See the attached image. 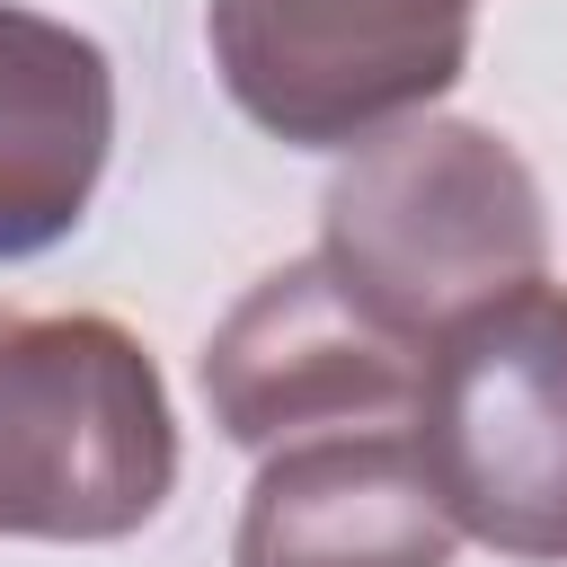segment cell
<instances>
[{
  "label": "cell",
  "mask_w": 567,
  "mask_h": 567,
  "mask_svg": "<svg viewBox=\"0 0 567 567\" xmlns=\"http://www.w3.org/2000/svg\"><path fill=\"white\" fill-rule=\"evenodd\" d=\"M328 275L399 337L434 346L461 310L514 292L549 257V213L514 142L452 115H408L328 177Z\"/></svg>",
  "instance_id": "cell-1"
},
{
  "label": "cell",
  "mask_w": 567,
  "mask_h": 567,
  "mask_svg": "<svg viewBox=\"0 0 567 567\" xmlns=\"http://www.w3.org/2000/svg\"><path fill=\"white\" fill-rule=\"evenodd\" d=\"M478 0H213L230 106L292 151H354L470 71Z\"/></svg>",
  "instance_id": "cell-4"
},
{
  "label": "cell",
  "mask_w": 567,
  "mask_h": 567,
  "mask_svg": "<svg viewBox=\"0 0 567 567\" xmlns=\"http://www.w3.org/2000/svg\"><path fill=\"white\" fill-rule=\"evenodd\" d=\"M408 443L470 540L567 567V292L532 275L461 310L425 346Z\"/></svg>",
  "instance_id": "cell-3"
},
{
  "label": "cell",
  "mask_w": 567,
  "mask_h": 567,
  "mask_svg": "<svg viewBox=\"0 0 567 567\" xmlns=\"http://www.w3.org/2000/svg\"><path fill=\"white\" fill-rule=\"evenodd\" d=\"M461 523L443 514L408 434L337 425L284 443L230 532V567H452Z\"/></svg>",
  "instance_id": "cell-6"
},
{
  "label": "cell",
  "mask_w": 567,
  "mask_h": 567,
  "mask_svg": "<svg viewBox=\"0 0 567 567\" xmlns=\"http://www.w3.org/2000/svg\"><path fill=\"white\" fill-rule=\"evenodd\" d=\"M425 372V346L381 328L328 257H292L266 284L239 292V310L204 346V408L230 443L275 452L337 425H390L408 416Z\"/></svg>",
  "instance_id": "cell-5"
},
{
  "label": "cell",
  "mask_w": 567,
  "mask_h": 567,
  "mask_svg": "<svg viewBox=\"0 0 567 567\" xmlns=\"http://www.w3.org/2000/svg\"><path fill=\"white\" fill-rule=\"evenodd\" d=\"M115 142V71L97 35L0 0V266L80 230Z\"/></svg>",
  "instance_id": "cell-7"
},
{
  "label": "cell",
  "mask_w": 567,
  "mask_h": 567,
  "mask_svg": "<svg viewBox=\"0 0 567 567\" xmlns=\"http://www.w3.org/2000/svg\"><path fill=\"white\" fill-rule=\"evenodd\" d=\"M177 487V416L133 328L0 310V540H124Z\"/></svg>",
  "instance_id": "cell-2"
}]
</instances>
